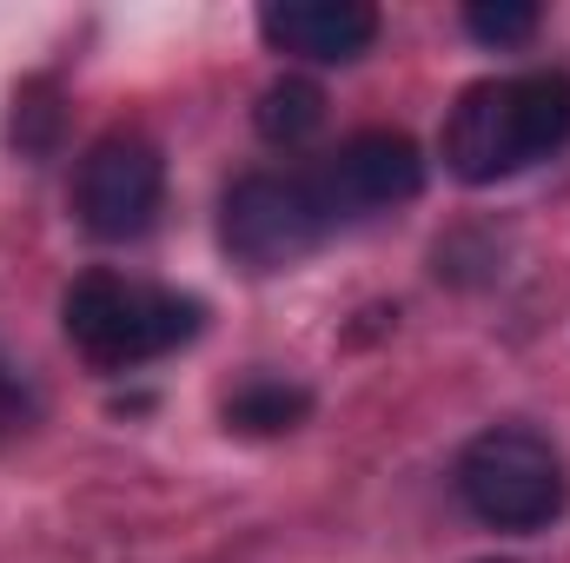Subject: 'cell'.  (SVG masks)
Masks as SVG:
<instances>
[{"instance_id":"ba28073f","label":"cell","mask_w":570,"mask_h":563,"mask_svg":"<svg viewBox=\"0 0 570 563\" xmlns=\"http://www.w3.org/2000/svg\"><path fill=\"white\" fill-rule=\"evenodd\" d=\"M253 127H259V140H273V146H305L325 127V93H318L312 80L285 73V80H273V87L259 93Z\"/></svg>"},{"instance_id":"30bf717a","label":"cell","mask_w":570,"mask_h":563,"mask_svg":"<svg viewBox=\"0 0 570 563\" xmlns=\"http://www.w3.org/2000/svg\"><path fill=\"white\" fill-rule=\"evenodd\" d=\"M538 0H471L464 7V33L478 40V47H524L531 33H538Z\"/></svg>"},{"instance_id":"7c38bea8","label":"cell","mask_w":570,"mask_h":563,"mask_svg":"<svg viewBox=\"0 0 570 563\" xmlns=\"http://www.w3.org/2000/svg\"><path fill=\"white\" fill-rule=\"evenodd\" d=\"M491 563H498V557H491Z\"/></svg>"},{"instance_id":"9c48e42d","label":"cell","mask_w":570,"mask_h":563,"mask_svg":"<svg viewBox=\"0 0 570 563\" xmlns=\"http://www.w3.org/2000/svg\"><path fill=\"white\" fill-rule=\"evenodd\" d=\"M305 412H312V392L285 385V378H253L226 398V424H239V431H292Z\"/></svg>"},{"instance_id":"7a4b0ae2","label":"cell","mask_w":570,"mask_h":563,"mask_svg":"<svg viewBox=\"0 0 570 563\" xmlns=\"http://www.w3.org/2000/svg\"><path fill=\"white\" fill-rule=\"evenodd\" d=\"M67 345L100 372H140L199 338L206 305L173 285H146L127 273H80L60 298Z\"/></svg>"},{"instance_id":"8fae6325","label":"cell","mask_w":570,"mask_h":563,"mask_svg":"<svg viewBox=\"0 0 570 563\" xmlns=\"http://www.w3.org/2000/svg\"><path fill=\"white\" fill-rule=\"evenodd\" d=\"M27 412H33V405H27V385L13 378V365H0V437H7V431H20Z\"/></svg>"},{"instance_id":"5b68a950","label":"cell","mask_w":570,"mask_h":563,"mask_svg":"<svg viewBox=\"0 0 570 563\" xmlns=\"http://www.w3.org/2000/svg\"><path fill=\"white\" fill-rule=\"evenodd\" d=\"M332 233L338 226H365L379 213H399L425 192V152L412 134H392V127H365L352 140H338L318 166H305Z\"/></svg>"},{"instance_id":"6da1fadb","label":"cell","mask_w":570,"mask_h":563,"mask_svg":"<svg viewBox=\"0 0 570 563\" xmlns=\"http://www.w3.org/2000/svg\"><path fill=\"white\" fill-rule=\"evenodd\" d=\"M570 146V73L531 67V73H498L478 80L451 100L438 159L464 186H498L531 172L538 159Z\"/></svg>"},{"instance_id":"3957f363","label":"cell","mask_w":570,"mask_h":563,"mask_svg":"<svg viewBox=\"0 0 570 563\" xmlns=\"http://www.w3.org/2000/svg\"><path fill=\"white\" fill-rule=\"evenodd\" d=\"M458 504L504 537H538L570 511V464L564 451L531 424H491L458 451Z\"/></svg>"},{"instance_id":"8992f818","label":"cell","mask_w":570,"mask_h":563,"mask_svg":"<svg viewBox=\"0 0 570 563\" xmlns=\"http://www.w3.org/2000/svg\"><path fill=\"white\" fill-rule=\"evenodd\" d=\"M166 206V159L146 134H100V140L80 152L73 166V219L107 239V246H127L153 233Z\"/></svg>"},{"instance_id":"52a82bcc","label":"cell","mask_w":570,"mask_h":563,"mask_svg":"<svg viewBox=\"0 0 570 563\" xmlns=\"http://www.w3.org/2000/svg\"><path fill=\"white\" fill-rule=\"evenodd\" d=\"M259 33L273 53L312 60V67H345V60L372 53L379 7H365V0H266Z\"/></svg>"},{"instance_id":"277c9868","label":"cell","mask_w":570,"mask_h":563,"mask_svg":"<svg viewBox=\"0 0 570 563\" xmlns=\"http://www.w3.org/2000/svg\"><path fill=\"white\" fill-rule=\"evenodd\" d=\"M332 239V219L305 172H246L219 199V246L246 273H285Z\"/></svg>"}]
</instances>
